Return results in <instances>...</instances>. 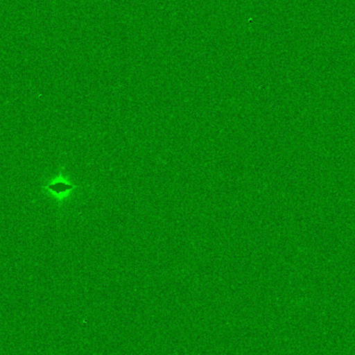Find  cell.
Returning a JSON list of instances; mask_svg holds the SVG:
<instances>
[{
  "mask_svg": "<svg viewBox=\"0 0 355 355\" xmlns=\"http://www.w3.org/2000/svg\"><path fill=\"white\" fill-rule=\"evenodd\" d=\"M76 185L70 183V181H69L67 178L64 177L62 170H60L58 176L50 180L47 184H44L41 188L44 192H46V193L48 194V196H50L52 198H54V200H58L60 207L62 202L71 196L73 190L76 189Z\"/></svg>",
  "mask_w": 355,
  "mask_h": 355,
  "instance_id": "1",
  "label": "cell"
}]
</instances>
